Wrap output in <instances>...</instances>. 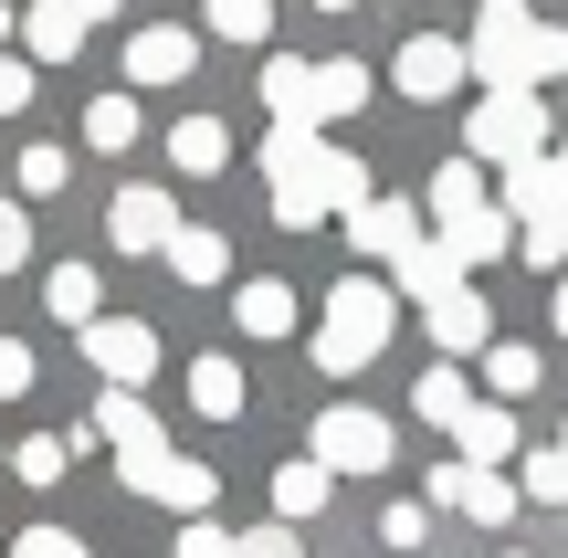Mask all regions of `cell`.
Masks as SVG:
<instances>
[{
    "mask_svg": "<svg viewBox=\"0 0 568 558\" xmlns=\"http://www.w3.org/2000/svg\"><path fill=\"white\" fill-rule=\"evenodd\" d=\"M432 211H443V232L474 222V211H495L485 201V169H474V159H443V169H432Z\"/></svg>",
    "mask_w": 568,
    "mask_h": 558,
    "instance_id": "d4e9b609",
    "label": "cell"
},
{
    "mask_svg": "<svg viewBox=\"0 0 568 558\" xmlns=\"http://www.w3.org/2000/svg\"><path fill=\"white\" fill-rule=\"evenodd\" d=\"M516 243H527V232H516L506 211H474V222H453V232H443L453 264H495V253H516Z\"/></svg>",
    "mask_w": 568,
    "mask_h": 558,
    "instance_id": "603a6c76",
    "label": "cell"
},
{
    "mask_svg": "<svg viewBox=\"0 0 568 558\" xmlns=\"http://www.w3.org/2000/svg\"><path fill=\"white\" fill-rule=\"evenodd\" d=\"M326 11H358V0H326Z\"/></svg>",
    "mask_w": 568,
    "mask_h": 558,
    "instance_id": "bcb514c9",
    "label": "cell"
},
{
    "mask_svg": "<svg viewBox=\"0 0 568 558\" xmlns=\"http://www.w3.org/2000/svg\"><path fill=\"white\" fill-rule=\"evenodd\" d=\"M389 295H410V306H443V295H464V264H453V253H443V232H422V243H410L400 253V264H389Z\"/></svg>",
    "mask_w": 568,
    "mask_h": 558,
    "instance_id": "8fae6325",
    "label": "cell"
},
{
    "mask_svg": "<svg viewBox=\"0 0 568 558\" xmlns=\"http://www.w3.org/2000/svg\"><path fill=\"white\" fill-rule=\"evenodd\" d=\"M347 243H358V253H379V264H400V253L422 243V211H410V201H368L358 222H347Z\"/></svg>",
    "mask_w": 568,
    "mask_h": 558,
    "instance_id": "9a60e30c",
    "label": "cell"
},
{
    "mask_svg": "<svg viewBox=\"0 0 568 558\" xmlns=\"http://www.w3.org/2000/svg\"><path fill=\"white\" fill-rule=\"evenodd\" d=\"M432 348H443L453 369H464V358H485V348H495V316H485V295H474V285H464V295H443V306H432Z\"/></svg>",
    "mask_w": 568,
    "mask_h": 558,
    "instance_id": "4fadbf2b",
    "label": "cell"
},
{
    "mask_svg": "<svg viewBox=\"0 0 568 558\" xmlns=\"http://www.w3.org/2000/svg\"><path fill=\"white\" fill-rule=\"evenodd\" d=\"M326 485H337V475H326L316 454H305V464H284V475H274V517H284V527H295V517H316V506H326Z\"/></svg>",
    "mask_w": 568,
    "mask_h": 558,
    "instance_id": "4316f807",
    "label": "cell"
},
{
    "mask_svg": "<svg viewBox=\"0 0 568 558\" xmlns=\"http://www.w3.org/2000/svg\"><path fill=\"white\" fill-rule=\"evenodd\" d=\"M464 159L474 169H527V159H548V105H537V95H485V105H474V126H464Z\"/></svg>",
    "mask_w": 568,
    "mask_h": 558,
    "instance_id": "3957f363",
    "label": "cell"
},
{
    "mask_svg": "<svg viewBox=\"0 0 568 558\" xmlns=\"http://www.w3.org/2000/svg\"><path fill=\"white\" fill-rule=\"evenodd\" d=\"M453 443H464V464H474V475H495V464L516 454V412H506V400H474V422H464Z\"/></svg>",
    "mask_w": 568,
    "mask_h": 558,
    "instance_id": "7402d4cb",
    "label": "cell"
},
{
    "mask_svg": "<svg viewBox=\"0 0 568 558\" xmlns=\"http://www.w3.org/2000/svg\"><path fill=\"white\" fill-rule=\"evenodd\" d=\"M190 63H201V42H190L180 21H148V32H126V84H190Z\"/></svg>",
    "mask_w": 568,
    "mask_h": 558,
    "instance_id": "7c38bea8",
    "label": "cell"
},
{
    "mask_svg": "<svg viewBox=\"0 0 568 558\" xmlns=\"http://www.w3.org/2000/svg\"><path fill=\"white\" fill-rule=\"evenodd\" d=\"M84 443H95V433H32V443H11V475L21 485H63V464H74Z\"/></svg>",
    "mask_w": 568,
    "mask_h": 558,
    "instance_id": "484cf974",
    "label": "cell"
},
{
    "mask_svg": "<svg viewBox=\"0 0 568 558\" xmlns=\"http://www.w3.org/2000/svg\"><path fill=\"white\" fill-rule=\"evenodd\" d=\"M464 74H474V53H464V42H443V32H410V42H400V63H389V84H400L410 105L453 95Z\"/></svg>",
    "mask_w": 568,
    "mask_h": 558,
    "instance_id": "9c48e42d",
    "label": "cell"
},
{
    "mask_svg": "<svg viewBox=\"0 0 568 558\" xmlns=\"http://www.w3.org/2000/svg\"><path fill=\"white\" fill-rule=\"evenodd\" d=\"M0 475H11V443H0Z\"/></svg>",
    "mask_w": 568,
    "mask_h": 558,
    "instance_id": "f6af8a7d",
    "label": "cell"
},
{
    "mask_svg": "<svg viewBox=\"0 0 568 558\" xmlns=\"http://www.w3.org/2000/svg\"><path fill=\"white\" fill-rule=\"evenodd\" d=\"M232 558H295V527H284V517H264V527H253V538L232 548Z\"/></svg>",
    "mask_w": 568,
    "mask_h": 558,
    "instance_id": "f35d334b",
    "label": "cell"
},
{
    "mask_svg": "<svg viewBox=\"0 0 568 558\" xmlns=\"http://www.w3.org/2000/svg\"><path fill=\"white\" fill-rule=\"evenodd\" d=\"M264 105H274V126H326V116H316V63L274 53V63H264Z\"/></svg>",
    "mask_w": 568,
    "mask_h": 558,
    "instance_id": "2e32d148",
    "label": "cell"
},
{
    "mask_svg": "<svg viewBox=\"0 0 568 558\" xmlns=\"http://www.w3.org/2000/svg\"><path fill=\"white\" fill-rule=\"evenodd\" d=\"M389 327H400V295L379 285V274H347V285H326V316H316V369L326 379H358L368 358L389 348Z\"/></svg>",
    "mask_w": 568,
    "mask_h": 558,
    "instance_id": "7a4b0ae2",
    "label": "cell"
},
{
    "mask_svg": "<svg viewBox=\"0 0 568 558\" xmlns=\"http://www.w3.org/2000/svg\"><path fill=\"white\" fill-rule=\"evenodd\" d=\"M506 222L568 232V148H548V159H527V169H506Z\"/></svg>",
    "mask_w": 568,
    "mask_h": 558,
    "instance_id": "ba28073f",
    "label": "cell"
},
{
    "mask_svg": "<svg viewBox=\"0 0 568 558\" xmlns=\"http://www.w3.org/2000/svg\"><path fill=\"white\" fill-rule=\"evenodd\" d=\"M516 496H527V485H506V475H474L464 454H453L443 475H432V506H464L474 527H506V517H516Z\"/></svg>",
    "mask_w": 568,
    "mask_h": 558,
    "instance_id": "30bf717a",
    "label": "cell"
},
{
    "mask_svg": "<svg viewBox=\"0 0 568 558\" xmlns=\"http://www.w3.org/2000/svg\"><path fill=\"white\" fill-rule=\"evenodd\" d=\"M464 53H474V74H485L495 95H537L548 74H568V32H558V21H537L527 0H485Z\"/></svg>",
    "mask_w": 568,
    "mask_h": 558,
    "instance_id": "6da1fadb",
    "label": "cell"
},
{
    "mask_svg": "<svg viewBox=\"0 0 568 558\" xmlns=\"http://www.w3.org/2000/svg\"><path fill=\"white\" fill-rule=\"evenodd\" d=\"M485 379H495V400H527L537 390V348H506V337H495V348H485Z\"/></svg>",
    "mask_w": 568,
    "mask_h": 558,
    "instance_id": "1f68e13d",
    "label": "cell"
},
{
    "mask_svg": "<svg viewBox=\"0 0 568 558\" xmlns=\"http://www.w3.org/2000/svg\"><path fill=\"white\" fill-rule=\"evenodd\" d=\"M558 454H568V422H558Z\"/></svg>",
    "mask_w": 568,
    "mask_h": 558,
    "instance_id": "7dc6e473",
    "label": "cell"
},
{
    "mask_svg": "<svg viewBox=\"0 0 568 558\" xmlns=\"http://www.w3.org/2000/svg\"><path fill=\"white\" fill-rule=\"evenodd\" d=\"M11 558H95V548H84L74 527H21V538H11Z\"/></svg>",
    "mask_w": 568,
    "mask_h": 558,
    "instance_id": "836d02e7",
    "label": "cell"
},
{
    "mask_svg": "<svg viewBox=\"0 0 568 558\" xmlns=\"http://www.w3.org/2000/svg\"><path fill=\"white\" fill-rule=\"evenodd\" d=\"M11 264H32V211L0 201V274H11Z\"/></svg>",
    "mask_w": 568,
    "mask_h": 558,
    "instance_id": "d590c367",
    "label": "cell"
},
{
    "mask_svg": "<svg viewBox=\"0 0 568 558\" xmlns=\"http://www.w3.org/2000/svg\"><path fill=\"white\" fill-rule=\"evenodd\" d=\"M74 11H84V21H95V11H116V0H74Z\"/></svg>",
    "mask_w": 568,
    "mask_h": 558,
    "instance_id": "ee69618b",
    "label": "cell"
},
{
    "mask_svg": "<svg viewBox=\"0 0 568 558\" xmlns=\"http://www.w3.org/2000/svg\"><path fill=\"white\" fill-rule=\"evenodd\" d=\"M116 475H126V496H148V506H169V517H190L201 527L211 517V496H222V475H211V464H190V454H116Z\"/></svg>",
    "mask_w": 568,
    "mask_h": 558,
    "instance_id": "277c9868",
    "label": "cell"
},
{
    "mask_svg": "<svg viewBox=\"0 0 568 558\" xmlns=\"http://www.w3.org/2000/svg\"><path fill=\"white\" fill-rule=\"evenodd\" d=\"M53 190H74V159L63 148H21V201H53Z\"/></svg>",
    "mask_w": 568,
    "mask_h": 558,
    "instance_id": "d6a6232c",
    "label": "cell"
},
{
    "mask_svg": "<svg viewBox=\"0 0 568 558\" xmlns=\"http://www.w3.org/2000/svg\"><path fill=\"white\" fill-rule=\"evenodd\" d=\"M32 379H42V358L21 348V337H0V400H21V390H32Z\"/></svg>",
    "mask_w": 568,
    "mask_h": 558,
    "instance_id": "8d00e7d4",
    "label": "cell"
},
{
    "mask_svg": "<svg viewBox=\"0 0 568 558\" xmlns=\"http://www.w3.org/2000/svg\"><path fill=\"white\" fill-rule=\"evenodd\" d=\"M159 264L180 274V285H222V264H232V243H222V232H201V222H180V243H169Z\"/></svg>",
    "mask_w": 568,
    "mask_h": 558,
    "instance_id": "cb8c5ba5",
    "label": "cell"
},
{
    "mask_svg": "<svg viewBox=\"0 0 568 558\" xmlns=\"http://www.w3.org/2000/svg\"><path fill=\"white\" fill-rule=\"evenodd\" d=\"M548 327H558V337H568V274H558V295H548Z\"/></svg>",
    "mask_w": 568,
    "mask_h": 558,
    "instance_id": "b9f144b4",
    "label": "cell"
},
{
    "mask_svg": "<svg viewBox=\"0 0 568 558\" xmlns=\"http://www.w3.org/2000/svg\"><path fill=\"white\" fill-rule=\"evenodd\" d=\"M201 21H211L222 42H264V32H274V0H201Z\"/></svg>",
    "mask_w": 568,
    "mask_h": 558,
    "instance_id": "4dcf8cb0",
    "label": "cell"
},
{
    "mask_svg": "<svg viewBox=\"0 0 568 558\" xmlns=\"http://www.w3.org/2000/svg\"><path fill=\"white\" fill-rule=\"evenodd\" d=\"M74 348L105 369V390H148V379H159V327H138V316H95Z\"/></svg>",
    "mask_w": 568,
    "mask_h": 558,
    "instance_id": "8992f818",
    "label": "cell"
},
{
    "mask_svg": "<svg viewBox=\"0 0 568 558\" xmlns=\"http://www.w3.org/2000/svg\"><path fill=\"white\" fill-rule=\"evenodd\" d=\"M42 295H53V316H63V327H95V264H53V285H42Z\"/></svg>",
    "mask_w": 568,
    "mask_h": 558,
    "instance_id": "f546056e",
    "label": "cell"
},
{
    "mask_svg": "<svg viewBox=\"0 0 568 558\" xmlns=\"http://www.w3.org/2000/svg\"><path fill=\"white\" fill-rule=\"evenodd\" d=\"M11 32H21V11H11V0H0V42H11Z\"/></svg>",
    "mask_w": 568,
    "mask_h": 558,
    "instance_id": "7bdbcfd3",
    "label": "cell"
},
{
    "mask_svg": "<svg viewBox=\"0 0 568 558\" xmlns=\"http://www.w3.org/2000/svg\"><path fill=\"white\" fill-rule=\"evenodd\" d=\"M527 496L537 506H568V454L548 443V454H527Z\"/></svg>",
    "mask_w": 568,
    "mask_h": 558,
    "instance_id": "e575fe53",
    "label": "cell"
},
{
    "mask_svg": "<svg viewBox=\"0 0 568 558\" xmlns=\"http://www.w3.org/2000/svg\"><path fill=\"white\" fill-rule=\"evenodd\" d=\"M358 105H368V63H316V116H358Z\"/></svg>",
    "mask_w": 568,
    "mask_h": 558,
    "instance_id": "f1b7e54d",
    "label": "cell"
},
{
    "mask_svg": "<svg viewBox=\"0 0 568 558\" xmlns=\"http://www.w3.org/2000/svg\"><path fill=\"white\" fill-rule=\"evenodd\" d=\"M21 105H32V63L0 53V116H21Z\"/></svg>",
    "mask_w": 568,
    "mask_h": 558,
    "instance_id": "ab89813d",
    "label": "cell"
},
{
    "mask_svg": "<svg viewBox=\"0 0 568 558\" xmlns=\"http://www.w3.org/2000/svg\"><path fill=\"white\" fill-rule=\"evenodd\" d=\"M222 159H232V126H222V116H180V126H169V169H190V180H211Z\"/></svg>",
    "mask_w": 568,
    "mask_h": 558,
    "instance_id": "d6986e66",
    "label": "cell"
},
{
    "mask_svg": "<svg viewBox=\"0 0 568 558\" xmlns=\"http://www.w3.org/2000/svg\"><path fill=\"white\" fill-rule=\"evenodd\" d=\"M410 412H422L432 433H464V422H474V379H464V369L443 358V369H432L422 390H410Z\"/></svg>",
    "mask_w": 568,
    "mask_h": 558,
    "instance_id": "ffe728a7",
    "label": "cell"
},
{
    "mask_svg": "<svg viewBox=\"0 0 568 558\" xmlns=\"http://www.w3.org/2000/svg\"><path fill=\"white\" fill-rule=\"evenodd\" d=\"M232 316H243V337H295V285H284V274H253V285L232 295Z\"/></svg>",
    "mask_w": 568,
    "mask_h": 558,
    "instance_id": "ac0fdd59",
    "label": "cell"
},
{
    "mask_svg": "<svg viewBox=\"0 0 568 558\" xmlns=\"http://www.w3.org/2000/svg\"><path fill=\"white\" fill-rule=\"evenodd\" d=\"M422 527H432L422 506H389V517H379V538H389V548H422Z\"/></svg>",
    "mask_w": 568,
    "mask_h": 558,
    "instance_id": "60d3db41",
    "label": "cell"
},
{
    "mask_svg": "<svg viewBox=\"0 0 568 558\" xmlns=\"http://www.w3.org/2000/svg\"><path fill=\"white\" fill-rule=\"evenodd\" d=\"M105 232H116V253H169V243H180V201H169V180H126L116 211H105Z\"/></svg>",
    "mask_w": 568,
    "mask_h": 558,
    "instance_id": "52a82bcc",
    "label": "cell"
},
{
    "mask_svg": "<svg viewBox=\"0 0 568 558\" xmlns=\"http://www.w3.org/2000/svg\"><path fill=\"white\" fill-rule=\"evenodd\" d=\"M84 32H95V21H84L74 0H32V11H21V53H32V63H74Z\"/></svg>",
    "mask_w": 568,
    "mask_h": 558,
    "instance_id": "5bb4252c",
    "label": "cell"
},
{
    "mask_svg": "<svg viewBox=\"0 0 568 558\" xmlns=\"http://www.w3.org/2000/svg\"><path fill=\"white\" fill-rule=\"evenodd\" d=\"M232 548H243V538H232L222 517H201V527H180V558H232Z\"/></svg>",
    "mask_w": 568,
    "mask_h": 558,
    "instance_id": "74e56055",
    "label": "cell"
},
{
    "mask_svg": "<svg viewBox=\"0 0 568 558\" xmlns=\"http://www.w3.org/2000/svg\"><path fill=\"white\" fill-rule=\"evenodd\" d=\"M95 443H116V454H159L148 400H138V390H105V400H95Z\"/></svg>",
    "mask_w": 568,
    "mask_h": 558,
    "instance_id": "44dd1931",
    "label": "cell"
},
{
    "mask_svg": "<svg viewBox=\"0 0 568 558\" xmlns=\"http://www.w3.org/2000/svg\"><path fill=\"white\" fill-rule=\"evenodd\" d=\"M305 454H316L326 475H379L389 464V422L358 412V400H337V412H316V443H305Z\"/></svg>",
    "mask_w": 568,
    "mask_h": 558,
    "instance_id": "5b68a950",
    "label": "cell"
},
{
    "mask_svg": "<svg viewBox=\"0 0 568 558\" xmlns=\"http://www.w3.org/2000/svg\"><path fill=\"white\" fill-rule=\"evenodd\" d=\"M84 148H105V159L138 148V95H95V105H84Z\"/></svg>",
    "mask_w": 568,
    "mask_h": 558,
    "instance_id": "83f0119b",
    "label": "cell"
},
{
    "mask_svg": "<svg viewBox=\"0 0 568 558\" xmlns=\"http://www.w3.org/2000/svg\"><path fill=\"white\" fill-rule=\"evenodd\" d=\"M243 358H222V348H211V358H190V412H201V422H232V412H243Z\"/></svg>",
    "mask_w": 568,
    "mask_h": 558,
    "instance_id": "e0dca14e",
    "label": "cell"
}]
</instances>
